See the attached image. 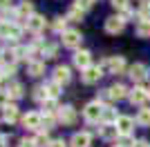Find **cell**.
<instances>
[{
	"instance_id": "1",
	"label": "cell",
	"mask_w": 150,
	"mask_h": 147,
	"mask_svg": "<svg viewBox=\"0 0 150 147\" xmlns=\"http://www.w3.org/2000/svg\"><path fill=\"white\" fill-rule=\"evenodd\" d=\"M103 105H101V100H94V103H88L85 105V111H83V116H85V120L88 123H96L101 116H103Z\"/></svg>"
},
{
	"instance_id": "2",
	"label": "cell",
	"mask_w": 150,
	"mask_h": 147,
	"mask_svg": "<svg viewBox=\"0 0 150 147\" xmlns=\"http://www.w3.org/2000/svg\"><path fill=\"white\" fill-rule=\"evenodd\" d=\"M114 125H117L119 136H130V134H132V127H134V118H130V116H119V120L114 123Z\"/></svg>"
},
{
	"instance_id": "3",
	"label": "cell",
	"mask_w": 150,
	"mask_h": 147,
	"mask_svg": "<svg viewBox=\"0 0 150 147\" xmlns=\"http://www.w3.org/2000/svg\"><path fill=\"white\" fill-rule=\"evenodd\" d=\"M103 76V71H101V67H96V65H90L88 69H83V83L85 85H92V83H99V78Z\"/></svg>"
},
{
	"instance_id": "4",
	"label": "cell",
	"mask_w": 150,
	"mask_h": 147,
	"mask_svg": "<svg viewBox=\"0 0 150 147\" xmlns=\"http://www.w3.org/2000/svg\"><path fill=\"white\" fill-rule=\"evenodd\" d=\"M63 45L65 47H79L81 45V34L76 29H67V31H63Z\"/></svg>"
},
{
	"instance_id": "5",
	"label": "cell",
	"mask_w": 150,
	"mask_h": 147,
	"mask_svg": "<svg viewBox=\"0 0 150 147\" xmlns=\"http://www.w3.org/2000/svg\"><path fill=\"white\" fill-rule=\"evenodd\" d=\"M58 118H61L65 125H74L76 123V111L72 105H65V107H58Z\"/></svg>"
},
{
	"instance_id": "6",
	"label": "cell",
	"mask_w": 150,
	"mask_h": 147,
	"mask_svg": "<svg viewBox=\"0 0 150 147\" xmlns=\"http://www.w3.org/2000/svg\"><path fill=\"white\" fill-rule=\"evenodd\" d=\"M90 62H92V54H90L88 49H81V51H76L74 54V65L81 69H88Z\"/></svg>"
},
{
	"instance_id": "7",
	"label": "cell",
	"mask_w": 150,
	"mask_h": 147,
	"mask_svg": "<svg viewBox=\"0 0 150 147\" xmlns=\"http://www.w3.org/2000/svg\"><path fill=\"white\" fill-rule=\"evenodd\" d=\"M146 65H141V62H134L130 69H128V76H130L134 83H141V80H146Z\"/></svg>"
},
{
	"instance_id": "8",
	"label": "cell",
	"mask_w": 150,
	"mask_h": 147,
	"mask_svg": "<svg viewBox=\"0 0 150 147\" xmlns=\"http://www.w3.org/2000/svg\"><path fill=\"white\" fill-rule=\"evenodd\" d=\"M128 96H130V103H132V105H144L146 100L150 98V96H148V89H144V87H134Z\"/></svg>"
},
{
	"instance_id": "9",
	"label": "cell",
	"mask_w": 150,
	"mask_h": 147,
	"mask_svg": "<svg viewBox=\"0 0 150 147\" xmlns=\"http://www.w3.org/2000/svg\"><path fill=\"white\" fill-rule=\"evenodd\" d=\"M123 20L119 18V16H110V18L105 20V31L108 34H119V31H123Z\"/></svg>"
},
{
	"instance_id": "10",
	"label": "cell",
	"mask_w": 150,
	"mask_h": 147,
	"mask_svg": "<svg viewBox=\"0 0 150 147\" xmlns=\"http://www.w3.org/2000/svg\"><path fill=\"white\" fill-rule=\"evenodd\" d=\"M69 67H65V65H58L56 69H54V83H58V85H65V83H69Z\"/></svg>"
},
{
	"instance_id": "11",
	"label": "cell",
	"mask_w": 150,
	"mask_h": 147,
	"mask_svg": "<svg viewBox=\"0 0 150 147\" xmlns=\"http://www.w3.org/2000/svg\"><path fill=\"white\" fill-rule=\"evenodd\" d=\"M90 141H92V136L88 132H76L69 143H72V147H90Z\"/></svg>"
},
{
	"instance_id": "12",
	"label": "cell",
	"mask_w": 150,
	"mask_h": 147,
	"mask_svg": "<svg viewBox=\"0 0 150 147\" xmlns=\"http://www.w3.org/2000/svg\"><path fill=\"white\" fill-rule=\"evenodd\" d=\"M23 125L29 127V129H38L43 125V118H40V114H36V111H29V114L23 118Z\"/></svg>"
},
{
	"instance_id": "13",
	"label": "cell",
	"mask_w": 150,
	"mask_h": 147,
	"mask_svg": "<svg viewBox=\"0 0 150 147\" xmlns=\"http://www.w3.org/2000/svg\"><path fill=\"white\" fill-rule=\"evenodd\" d=\"M0 36L2 38H18L20 36V29L16 27V24H11V22H0Z\"/></svg>"
},
{
	"instance_id": "14",
	"label": "cell",
	"mask_w": 150,
	"mask_h": 147,
	"mask_svg": "<svg viewBox=\"0 0 150 147\" xmlns=\"http://www.w3.org/2000/svg\"><path fill=\"white\" fill-rule=\"evenodd\" d=\"M16 13H18V18H20V20H23V18L29 20L31 16H34V5H31L29 0H23V2L18 5V11H16Z\"/></svg>"
},
{
	"instance_id": "15",
	"label": "cell",
	"mask_w": 150,
	"mask_h": 147,
	"mask_svg": "<svg viewBox=\"0 0 150 147\" xmlns=\"http://www.w3.org/2000/svg\"><path fill=\"white\" fill-rule=\"evenodd\" d=\"M108 67L112 69L114 74H123V71H125V60H123V56H112V58L108 60Z\"/></svg>"
},
{
	"instance_id": "16",
	"label": "cell",
	"mask_w": 150,
	"mask_h": 147,
	"mask_svg": "<svg viewBox=\"0 0 150 147\" xmlns=\"http://www.w3.org/2000/svg\"><path fill=\"white\" fill-rule=\"evenodd\" d=\"M45 27V18L43 16H38V13H34L29 20H27V29L29 31H40Z\"/></svg>"
},
{
	"instance_id": "17",
	"label": "cell",
	"mask_w": 150,
	"mask_h": 147,
	"mask_svg": "<svg viewBox=\"0 0 150 147\" xmlns=\"http://www.w3.org/2000/svg\"><path fill=\"white\" fill-rule=\"evenodd\" d=\"M108 96L112 98V100H121V98L128 96V89H125L123 85H112L110 89H108Z\"/></svg>"
},
{
	"instance_id": "18",
	"label": "cell",
	"mask_w": 150,
	"mask_h": 147,
	"mask_svg": "<svg viewBox=\"0 0 150 147\" xmlns=\"http://www.w3.org/2000/svg\"><path fill=\"white\" fill-rule=\"evenodd\" d=\"M137 123L141 127H150V107H141V109H139Z\"/></svg>"
},
{
	"instance_id": "19",
	"label": "cell",
	"mask_w": 150,
	"mask_h": 147,
	"mask_svg": "<svg viewBox=\"0 0 150 147\" xmlns=\"http://www.w3.org/2000/svg\"><path fill=\"white\" fill-rule=\"evenodd\" d=\"M137 36L139 38H150V20H139L137 22Z\"/></svg>"
},
{
	"instance_id": "20",
	"label": "cell",
	"mask_w": 150,
	"mask_h": 147,
	"mask_svg": "<svg viewBox=\"0 0 150 147\" xmlns=\"http://www.w3.org/2000/svg\"><path fill=\"white\" fill-rule=\"evenodd\" d=\"M101 136H103V138H108V141L117 138V136H119V132H117V125H103V127H101Z\"/></svg>"
},
{
	"instance_id": "21",
	"label": "cell",
	"mask_w": 150,
	"mask_h": 147,
	"mask_svg": "<svg viewBox=\"0 0 150 147\" xmlns=\"http://www.w3.org/2000/svg\"><path fill=\"white\" fill-rule=\"evenodd\" d=\"M5 120L7 123L18 120V107H16V105H7L5 107Z\"/></svg>"
},
{
	"instance_id": "22",
	"label": "cell",
	"mask_w": 150,
	"mask_h": 147,
	"mask_svg": "<svg viewBox=\"0 0 150 147\" xmlns=\"http://www.w3.org/2000/svg\"><path fill=\"white\" fill-rule=\"evenodd\" d=\"M43 74H45V62H38V60L29 62V76H43Z\"/></svg>"
},
{
	"instance_id": "23",
	"label": "cell",
	"mask_w": 150,
	"mask_h": 147,
	"mask_svg": "<svg viewBox=\"0 0 150 147\" xmlns=\"http://www.w3.org/2000/svg\"><path fill=\"white\" fill-rule=\"evenodd\" d=\"M103 120H105V125H112V123H117L119 120V116H117V114H114V109H110V107H105V109H103Z\"/></svg>"
},
{
	"instance_id": "24",
	"label": "cell",
	"mask_w": 150,
	"mask_h": 147,
	"mask_svg": "<svg viewBox=\"0 0 150 147\" xmlns=\"http://www.w3.org/2000/svg\"><path fill=\"white\" fill-rule=\"evenodd\" d=\"M34 145H36V147H50L52 141H50V136H47V134H38L36 138H34Z\"/></svg>"
},
{
	"instance_id": "25",
	"label": "cell",
	"mask_w": 150,
	"mask_h": 147,
	"mask_svg": "<svg viewBox=\"0 0 150 147\" xmlns=\"http://www.w3.org/2000/svg\"><path fill=\"white\" fill-rule=\"evenodd\" d=\"M7 92H9V96H11V98H20V96H23V85H20V83H13Z\"/></svg>"
},
{
	"instance_id": "26",
	"label": "cell",
	"mask_w": 150,
	"mask_h": 147,
	"mask_svg": "<svg viewBox=\"0 0 150 147\" xmlns=\"http://www.w3.org/2000/svg\"><path fill=\"white\" fill-rule=\"evenodd\" d=\"M45 89H47V96L50 98H56L58 94H61V85H58V83H50Z\"/></svg>"
},
{
	"instance_id": "27",
	"label": "cell",
	"mask_w": 150,
	"mask_h": 147,
	"mask_svg": "<svg viewBox=\"0 0 150 147\" xmlns=\"http://www.w3.org/2000/svg\"><path fill=\"white\" fill-rule=\"evenodd\" d=\"M31 54V49H27V47H16L13 49V56L18 58V60H23V58H27V56Z\"/></svg>"
},
{
	"instance_id": "28",
	"label": "cell",
	"mask_w": 150,
	"mask_h": 147,
	"mask_svg": "<svg viewBox=\"0 0 150 147\" xmlns=\"http://www.w3.org/2000/svg\"><path fill=\"white\" fill-rule=\"evenodd\" d=\"M43 107H45V114H47V116H50L52 111H56V103H54V98H47V100L43 103Z\"/></svg>"
},
{
	"instance_id": "29",
	"label": "cell",
	"mask_w": 150,
	"mask_h": 147,
	"mask_svg": "<svg viewBox=\"0 0 150 147\" xmlns=\"http://www.w3.org/2000/svg\"><path fill=\"white\" fill-rule=\"evenodd\" d=\"M81 16H83V11H81V9H76V7H72V9H69V13H67L69 20H81Z\"/></svg>"
},
{
	"instance_id": "30",
	"label": "cell",
	"mask_w": 150,
	"mask_h": 147,
	"mask_svg": "<svg viewBox=\"0 0 150 147\" xmlns=\"http://www.w3.org/2000/svg\"><path fill=\"white\" fill-rule=\"evenodd\" d=\"M43 56H45V58H54V56H56V47H54V45L43 47Z\"/></svg>"
},
{
	"instance_id": "31",
	"label": "cell",
	"mask_w": 150,
	"mask_h": 147,
	"mask_svg": "<svg viewBox=\"0 0 150 147\" xmlns=\"http://www.w3.org/2000/svg\"><path fill=\"white\" fill-rule=\"evenodd\" d=\"M94 0H76V9H81V11H85V9H90L92 7Z\"/></svg>"
},
{
	"instance_id": "32",
	"label": "cell",
	"mask_w": 150,
	"mask_h": 147,
	"mask_svg": "<svg viewBox=\"0 0 150 147\" xmlns=\"http://www.w3.org/2000/svg\"><path fill=\"white\" fill-rule=\"evenodd\" d=\"M65 22H67V18H56L54 29H56V31H67V29H65Z\"/></svg>"
},
{
	"instance_id": "33",
	"label": "cell",
	"mask_w": 150,
	"mask_h": 147,
	"mask_svg": "<svg viewBox=\"0 0 150 147\" xmlns=\"http://www.w3.org/2000/svg\"><path fill=\"white\" fill-rule=\"evenodd\" d=\"M7 105H9V92H2V89H0V107L5 109Z\"/></svg>"
},
{
	"instance_id": "34",
	"label": "cell",
	"mask_w": 150,
	"mask_h": 147,
	"mask_svg": "<svg viewBox=\"0 0 150 147\" xmlns=\"http://www.w3.org/2000/svg\"><path fill=\"white\" fill-rule=\"evenodd\" d=\"M112 5L117 7V9H121V11H123L125 7H128V0H112Z\"/></svg>"
},
{
	"instance_id": "35",
	"label": "cell",
	"mask_w": 150,
	"mask_h": 147,
	"mask_svg": "<svg viewBox=\"0 0 150 147\" xmlns=\"http://www.w3.org/2000/svg\"><path fill=\"white\" fill-rule=\"evenodd\" d=\"M43 125H45V129H52V125H54V118H52V116H43Z\"/></svg>"
},
{
	"instance_id": "36",
	"label": "cell",
	"mask_w": 150,
	"mask_h": 147,
	"mask_svg": "<svg viewBox=\"0 0 150 147\" xmlns=\"http://www.w3.org/2000/svg\"><path fill=\"white\" fill-rule=\"evenodd\" d=\"M13 71H16V67H13V65H7V67L2 69V76H11Z\"/></svg>"
},
{
	"instance_id": "37",
	"label": "cell",
	"mask_w": 150,
	"mask_h": 147,
	"mask_svg": "<svg viewBox=\"0 0 150 147\" xmlns=\"http://www.w3.org/2000/svg\"><path fill=\"white\" fill-rule=\"evenodd\" d=\"M119 18L123 20V22H125V20H130V18H132V11H130V9H123V13H121Z\"/></svg>"
},
{
	"instance_id": "38",
	"label": "cell",
	"mask_w": 150,
	"mask_h": 147,
	"mask_svg": "<svg viewBox=\"0 0 150 147\" xmlns=\"http://www.w3.org/2000/svg\"><path fill=\"white\" fill-rule=\"evenodd\" d=\"M20 147H36V145H34V141H27V138H23V141H20Z\"/></svg>"
},
{
	"instance_id": "39",
	"label": "cell",
	"mask_w": 150,
	"mask_h": 147,
	"mask_svg": "<svg viewBox=\"0 0 150 147\" xmlns=\"http://www.w3.org/2000/svg\"><path fill=\"white\" fill-rule=\"evenodd\" d=\"M50 147H67V145H65V141L61 138V141H52V145H50Z\"/></svg>"
},
{
	"instance_id": "40",
	"label": "cell",
	"mask_w": 150,
	"mask_h": 147,
	"mask_svg": "<svg viewBox=\"0 0 150 147\" xmlns=\"http://www.w3.org/2000/svg\"><path fill=\"white\" fill-rule=\"evenodd\" d=\"M132 147H150V145L146 141H134V145H132Z\"/></svg>"
},
{
	"instance_id": "41",
	"label": "cell",
	"mask_w": 150,
	"mask_h": 147,
	"mask_svg": "<svg viewBox=\"0 0 150 147\" xmlns=\"http://www.w3.org/2000/svg\"><path fill=\"white\" fill-rule=\"evenodd\" d=\"M0 7H5V9H7V7H9V0H0Z\"/></svg>"
},
{
	"instance_id": "42",
	"label": "cell",
	"mask_w": 150,
	"mask_h": 147,
	"mask_svg": "<svg viewBox=\"0 0 150 147\" xmlns=\"http://www.w3.org/2000/svg\"><path fill=\"white\" fill-rule=\"evenodd\" d=\"M0 147H7V145H5V141H0Z\"/></svg>"
},
{
	"instance_id": "43",
	"label": "cell",
	"mask_w": 150,
	"mask_h": 147,
	"mask_svg": "<svg viewBox=\"0 0 150 147\" xmlns=\"http://www.w3.org/2000/svg\"><path fill=\"white\" fill-rule=\"evenodd\" d=\"M2 60H5V58H2V51H0V62H2Z\"/></svg>"
},
{
	"instance_id": "44",
	"label": "cell",
	"mask_w": 150,
	"mask_h": 147,
	"mask_svg": "<svg viewBox=\"0 0 150 147\" xmlns=\"http://www.w3.org/2000/svg\"><path fill=\"white\" fill-rule=\"evenodd\" d=\"M148 96H150V85H148Z\"/></svg>"
},
{
	"instance_id": "45",
	"label": "cell",
	"mask_w": 150,
	"mask_h": 147,
	"mask_svg": "<svg viewBox=\"0 0 150 147\" xmlns=\"http://www.w3.org/2000/svg\"><path fill=\"white\" fill-rule=\"evenodd\" d=\"M114 147H121V145H114Z\"/></svg>"
},
{
	"instance_id": "46",
	"label": "cell",
	"mask_w": 150,
	"mask_h": 147,
	"mask_svg": "<svg viewBox=\"0 0 150 147\" xmlns=\"http://www.w3.org/2000/svg\"><path fill=\"white\" fill-rule=\"evenodd\" d=\"M0 78H2V74H0Z\"/></svg>"
}]
</instances>
